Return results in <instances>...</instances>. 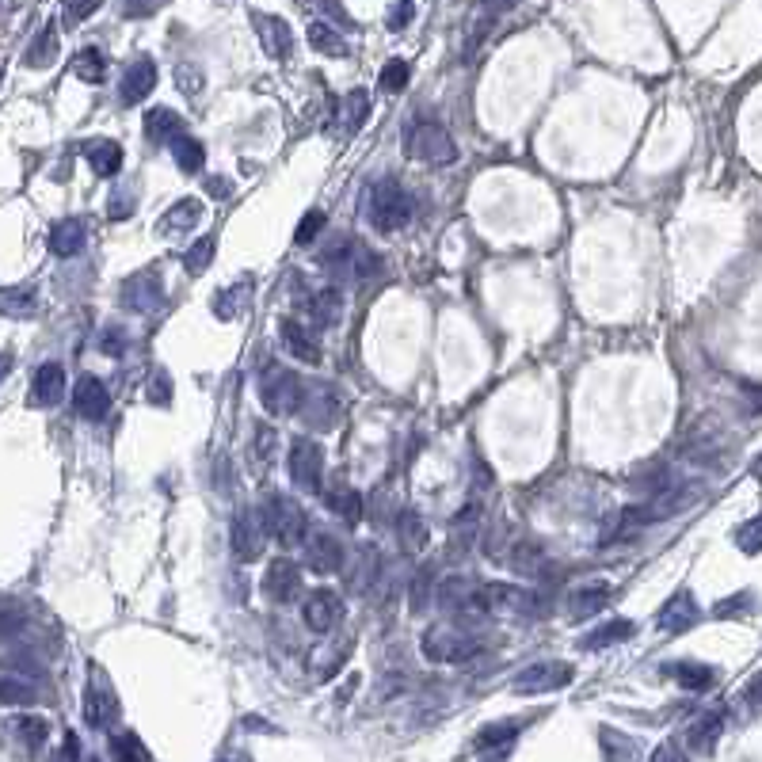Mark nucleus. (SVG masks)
Instances as JSON below:
<instances>
[{"mask_svg": "<svg viewBox=\"0 0 762 762\" xmlns=\"http://www.w3.org/2000/svg\"><path fill=\"white\" fill-rule=\"evenodd\" d=\"M275 442H279V431L263 423L260 431H256V446H252V454H256V462H267V458H271V450H275Z\"/></svg>", "mask_w": 762, "mask_h": 762, "instance_id": "8fccbe9b", "label": "nucleus"}, {"mask_svg": "<svg viewBox=\"0 0 762 762\" xmlns=\"http://www.w3.org/2000/svg\"><path fill=\"white\" fill-rule=\"evenodd\" d=\"M214 252H218V244H214V237H202V241H195L191 248H187V256H183V267H187V275H206L210 271V263H214Z\"/></svg>", "mask_w": 762, "mask_h": 762, "instance_id": "a19ab883", "label": "nucleus"}, {"mask_svg": "<svg viewBox=\"0 0 762 762\" xmlns=\"http://www.w3.org/2000/svg\"><path fill=\"white\" fill-rule=\"evenodd\" d=\"M61 393H65V370H61L58 362H42L39 370H35V378H31V404L35 408H50V404H58Z\"/></svg>", "mask_w": 762, "mask_h": 762, "instance_id": "412c9836", "label": "nucleus"}, {"mask_svg": "<svg viewBox=\"0 0 762 762\" xmlns=\"http://www.w3.org/2000/svg\"><path fill=\"white\" fill-rule=\"evenodd\" d=\"M84 721L88 728H107V724L119 717V702L111 698V690L103 686V690H84Z\"/></svg>", "mask_w": 762, "mask_h": 762, "instance_id": "c85d7f7f", "label": "nucleus"}, {"mask_svg": "<svg viewBox=\"0 0 762 762\" xmlns=\"http://www.w3.org/2000/svg\"><path fill=\"white\" fill-rule=\"evenodd\" d=\"M172 161H176L180 172L195 176V172H202V164H206V149H202L199 138H187V134H183V138L172 145Z\"/></svg>", "mask_w": 762, "mask_h": 762, "instance_id": "f704fd0d", "label": "nucleus"}, {"mask_svg": "<svg viewBox=\"0 0 762 762\" xmlns=\"http://www.w3.org/2000/svg\"><path fill=\"white\" fill-rule=\"evenodd\" d=\"M698 618H702V614H698V602L690 599L686 591H679V595L660 610V629H667V633H686V629L698 625Z\"/></svg>", "mask_w": 762, "mask_h": 762, "instance_id": "a878e982", "label": "nucleus"}, {"mask_svg": "<svg viewBox=\"0 0 762 762\" xmlns=\"http://www.w3.org/2000/svg\"><path fill=\"white\" fill-rule=\"evenodd\" d=\"M252 20H256L263 50H267L275 61H290V54H294V31L286 27V20H279V16H263V12H256Z\"/></svg>", "mask_w": 762, "mask_h": 762, "instance_id": "f3484780", "label": "nucleus"}, {"mask_svg": "<svg viewBox=\"0 0 762 762\" xmlns=\"http://www.w3.org/2000/svg\"><path fill=\"white\" fill-rule=\"evenodd\" d=\"M629 637H633V622H629V618H614V622L599 625V629L583 641V648H587V652H602V648H614V644L629 641Z\"/></svg>", "mask_w": 762, "mask_h": 762, "instance_id": "473e14b6", "label": "nucleus"}, {"mask_svg": "<svg viewBox=\"0 0 762 762\" xmlns=\"http://www.w3.org/2000/svg\"><path fill=\"white\" fill-rule=\"evenodd\" d=\"M122 301H126V309H134V313H157L164 301V286H161L157 267L138 271V275H130V279L122 282Z\"/></svg>", "mask_w": 762, "mask_h": 762, "instance_id": "9b49d317", "label": "nucleus"}, {"mask_svg": "<svg viewBox=\"0 0 762 762\" xmlns=\"http://www.w3.org/2000/svg\"><path fill=\"white\" fill-rule=\"evenodd\" d=\"M416 214V202L397 180H374L366 191V218L378 233H401Z\"/></svg>", "mask_w": 762, "mask_h": 762, "instance_id": "f03ea898", "label": "nucleus"}, {"mask_svg": "<svg viewBox=\"0 0 762 762\" xmlns=\"http://www.w3.org/2000/svg\"><path fill=\"white\" fill-rule=\"evenodd\" d=\"M736 545H740L747 557L762 553V515L759 519H751V522H743L740 530H736Z\"/></svg>", "mask_w": 762, "mask_h": 762, "instance_id": "de8ad7c7", "label": "nucleus"}, {"mask_svg": "<svg viewBox=\"0 0 762 762\" xmlns=\"http://www.w3.org/2000/svg\"><path fill=\"white\" fill-rule=\"evenodd\" d=\"M324 225H328V218H324V210H309L305 218L298 221V229H294V244L298 248H305V244H313L317 237L324 233Z\"/></svg>", "mask_w": 762, "mask_h": 762, "instance_id": "49530a36", "label": "nucleus"}, {"mask_svg": "<svg viewBox=\"0 0 762 762\" xmlns=\"http://www.w3.org/2000/svg\"><path fill=\"white\" fill-rule=\"evenodd\" d=\"M100 351L103 355H111V359H119L122 351H126V336H122V328H103Z\"/></svg>", "mask_w": 762, "mask_h": 762, "instance_id": "603ef678", "label": "nucleus"}, {"mask_svg": "<svg viewBox=\"0 0 762 762\" xmlns=\"http://www.w3.org/2000/svg\"><path fill=\"white\" fill-rule=\"evenodd\" d=\"M111 762H153V755L134 732H119L111 736Z\"/></svg>", "mask_w": 762, "mask_h": 762, "instance_id": "58836bf2", "label": "nucleus"}, {"mask_svg": "<svg viewBox=\"0 0 762 762\" xmlns=\"http://www.w3.org/2000/svg\"><path fill=\"white\" fill-rule=\"evenodd\" d=\"M100 12V4H65V20L69 23H81L88 16H96Z\"/></svg>", "mask_w": 762, "mask_h": 762, "instance_id": "13d9d810", "label": "nucleus"}, {"mask_svg": "<svg viewBox=\"0 0 762 762\" xmlns=\"http://www.w3.org/2000/svg\"><path fill=\"white\" fill-rule=\"evenodd\" d=\"M484 610H526L534 606V595L526 587H515V583H481L477 591Z\"/></svg>", "mask_w": 762, "mask_h": 762, "instance_id": "6ab92c4d", "label": "nucleus"}, {"mask_svg": "<svg viewBox=\"0 0 762 762\" xmlns=\"http://www.w3.org/2000/svg\"><path fill=\"white\" fill-rule=\"evenodd\" d=\"M73 73H77L81 81H88V84H100L103 77H107V58H103V50H96V46H84V50H77V58H73Z\"/></svg>", "mask_w": 762, "mask_h": 762, "instance_id": "e433bc0d", "label": "nucleus"}, {"mask_svg": "<svg viewBox=\"0 0 762 762\" xmlns=\"http://www.w3.org/2000/svg\"><path fill=\"white\" fill-rule=\"evenodd\" d=\"M305 39H309V46L317 50V54H328V58H347V42H343V35L336 31V27H328V23H309L305 27Z\"/></svg>", "mask_w": 762, "mask_h": 762, "instance_id": "7c9ffc66", "label": "nucleus"}, {"mask_svg": "<svg viewBox=\"0 0 762 762\" xmlns=\"http://www.w3.org/2000/svg\"><path fill=\"white\" fill-rule=\"evenodd\" d=\"M663 675H671L682 690H709V686H713V671H709L705 663H694V660L671 663V667H663Z\"/></svg>", "mask_w": 762, "mask_h": 762, "instance_id": "c756f323", "label": "nucleus"}, {"mask_svg": "<svg viewBox=\"0 0 762 762\" xmlns=\"http://www.w3.org/2000/svg\"><path fill=\"white\" fill-rule=\"evenodd\" d=\"M39 313V294L31 286H8L4 290V317H35Z\"/></svg>", "mask_w": 762, "mask_h": 762, "instance_id": "4c0bfd02", "label": "nucleus"}, {"mask_svg": "<svg viewBox=\"0 0 762 762\" xmlns=\"http://www.w3.org/2000/svg\"><path fill=\"white\" fill-rule=\"evenodd\" d=\"M721 728H724V713H705L702 721L690 728V747H694L698 755H709L717 736H721Z\"/></svg>", "mask_w": 762, "mask_h": 762, "instance_id": "c9c22d12", "label": "nucleus"}, {"mask_svg": "<svg viewBox=\"0 0 762 762\" xmlns=\"http://www.w3.org/2000/svg\"><path fill=\"white\" fill-rule=\"evenodd\" d=\"M305 313H309V321L317 324V328H332V324H340V317H343L340 286H324V290H317L313 298L305 301Z\"/></svg>", "mask_w": 762, "mask_h": 762, "instance_id": "5701e85b", "label": "nucleus"}, {"mask_svg": "<svg viewBox=\"0 0 762 762\" xmlns=\"http://www.w3.org/2000/svg\"><path fill=\"white\" fill-rule=\"evenodd\" d=\"M503 545H515V542H507V522L496 519L492 522V530L484 534V553H488L492 561H503Z\"/></svg>", "mask_w": 762, "mask_h": 762, "instance_id": "09e8293b", "label": "nucleus"}, {"mask_svg": "<svg viewBox=\"0 0 762 762\" xmlns=\"http://www.w3.org/2000/svg\"><path fill=\"white\" fill-rule=\"evenodd\" d=\"M153 88H157V61L153 58L130 61L119 81V103L122 107H138V103L149 100Z\"/></svg>", "mask_w": 762, "mask_h": 762, "instance_id": "ddd939ff", "label": "nucleus"}, {"mask_svg": "<svg viewBox=\"0 0 762 762\" xmlns=\"http://www.w3.org/2000/svg\"><path fill=\"white\" fill-rule=\"evenodd\" d=\"M366 115H370V96H366L362 88L347 92V96H343V126H347V134H355L362 122H366Z\"/></svg>", "mask_w": 762, "mask_h": 762, "instance_id": "79ce46f5", "label": "nucleus"}, {"mask_svg": "<svg viewBox=\"0 0 762 762\" xmlns=\"http://www.w3.org/2000/svg\"><path fill=\"white\" fill-rule=\"evenodd\" d=\"M397 534H401V545L408 553H420L423 545H427V522L416 511H404L401 519H397Z\"/></svg>", "mask_w": 762, "mask_h": 762, "instance_id": "ea45409f", "label": "nucleus"}, {"mask_svg": "<svg viewBox=\"0 0 762 762\" xmlns=\"http://www.w3.org/2000/svg\"><path fill=\"white\" fill-rule=\"evenodd\" d=\"M279 336H282V347H286L298 362H305V366H317V362H321V343H317V336H313L301 321L282 317Z\"/></svg>", "mask_w": 762, "mask_h": 762, "instance_id": "dca6fc26", "label": "nucleus"}, {"mask_svg": "<svg viewBox=\"0 0 762 762\" xmlns=\"http://www.w3.org/2000/svg\"><path fill=\"white\" fill-rule=\"evenodd\" d=\"M347 561V553H343V542L340 538H332L328 530H313L309 534V542H305V568L309 572H317V576H336Z\"/></svg>", "mask_w": 762, "mask_h": 762, "instance_id": "1a4fd4ad", "label": "nucleus"}, {"mask_svg": "<svg viewBox=\"0 0 762 762\" xmlns=\"http://www.w3.org/2000/svg\"><path fill=\"white\" fill-rule=\"evenodd\" d=\"M145 401L161 404V408L164 404H172V381H168V374H157V378H153V385L145 389Z\"/></svg>", "mask_w": 762, "mask_h": 762, "instance_id": "3c124183", "label": "nucleus"}, {"mask_svg": "<svg viewBox=\"0 0 762 762\" xmlns=\"http://www.w3.org/2000/svg\"><path fill=\"white\" fill-rule=\"evenodd\" d=\"M324 507H328L332 515H340L347 526H355V522L362 519V496L343 481H336L332 488H324Z\"/></svg>", "mask_w": 762, "mask_h": 762, "instance_id": "cd10ccee", "label": "nucleus"}, {"mask_svg": "<svg viewBox=\"0 0 762 762\" xmlns=\"http://www.w3.org/2000/svg\"><path fill=\"white\" fill-rule=\"evenodd\" d=\"M481 648L484 641L477 633L458 629V625H450V622L431 625V629L423 633V656L435 663H465V660H473Z\"/></svg>", "mask_w": 762, "mask_h": 762, "instance_id": "423d86ee", "label": "nucleus"}, {"mask_svg": "<svg viewBox=\"0 0 762 762\" xmlns=\"http://www.w3.org/2000/svg\"><path fill=\"white\" fill-rule=\"evenodd\" d=\"M416 16V8L412 4H397V8H389V31H404L408 23Z\"/></svg>", "mask_w": 762, "mask_h": 762, "instance_id": "6e6d98bb", "label": "nucleus"}, {"mask_svg": "<svg viewBox=\"0 0 762 762\" xmlns=\"http://www.w3.org/2000/svg\"><path fill=\"white\" fill-rule=\"evenodd\" d=\"M427 599H431V572H416V583H412V610H423Z\"/></svg>", "mask_w": 762, "mask_h": 762, "instance_id": "5fc2aeb1", "label": "nucleus"}, {"mask_svg": "<svg viewBox=\"0 0 762 762\" xmlns=\"http://www.w3.org/2000/svg\"><path fill=\"white\" fill-rule=\"evenodd\" d=\"M176 84H180L187 96H199V88H202L199 69H191V65H176Z\"/></svg>", "mask_w": 762, "mask_h": 762, "instance_id": "864d4df0", "label": "nucleus"}, {"mask_svg": "<svg viewBox=\"0 0 762 762\" xmlns=\"http://www.w3.org/2000/svg\"><path fill=\"white\" fill-rule=\"evenodd\" d=\"M652 762H686V759H682V751L675 747V743H663Z\"/></svg>", "mask_w": 762, "mask_h": 762, "instance_id": "052dcab7", "label": "nucleus"}, {"mask_svg": "<svg viewBox=\"0 0 762 762\" xmlns=\"http://www.w3.org/2000/svg\"><path fill=\"white\" fill-rule=\"evenodd\" d=\"M84 241H88V229H84V221L81 218H61L54 229H50V252L54 256H61V260H69V256H77L84 248Z\"/></svg>", "mask_w": 762, "mask_h": 762, "instance_id": "4be33fe9", "label": "nucleus"}, {"mask_svg": "<svg viewBox=\"0 0 762 762\" xmlns=\"http://www.w3.org/2000/svg\"><path fill=\"white\" fill-rule=\"evenodd\" d=\"M202 187H206V195H210V199H229V195H233V183L225 180V176H210Z\"/></svg>", "mask_w": 762, "mask_h": 762, "instance_id": "4d7b16f0", "label": "nucleus"}, {"mask_svg": "<svg viewBox=\"0 0 762 762\" xmlns=\"http://www.w3.org/2000/svg\"><path fill=\"white\" fill-rule=\"evenodd\" d=\"M507 564L515 568V572H538V564H542V549L534 542H519L511 553H507Z\"/></svg>", "mask_w": 762, "mask_h": 762, "instance_id": "a18cd8bd", "label": "nucleus"}, {"mask_svg": "<svg viewBox=\"0 0 762 762\" xmlns=\"http://www.w3.org/2000/svg\"><path fill=\"white\" fill-rule=\"evenodd\" d=\"M263 595L271 602H279V606H290V602L301 595V568L290 557H279V561L267 564V572H263Z\"/></svg>", "mask_w": 762, "mask_h": 762, "instance_id": "9d476101", "label": "nucleus"}, {"mask_svg": "<svg viewBox=\"0 0 762 762\" xmlns=\"http://www.w3.org/2000/svg\"><path fill=\"white\" fill-rule=\"evenodd\" d=\"M260 401L271 416H298L301 408L309 404V389L301 385V378L286 366H267L260 378Z\"/></svg>", "mask_w": 762, "mask_h": 762, "instance_id": "39448f33", "label": "nucleus"}, {"mask_svg": "<svg viewBox=\"0 0 762 762\" xmlns=\"http://www.w3.org/2000/svg\"><path fill=\"white\" fill-rule=\"evenodd\" d=\"M157 4H126V16H153Z\"/></svg>", "mask_w": 762, "mask_h": 762, "instance_id": "680f3d73", "label": "nucleus"}, {"mask_svg": "<svg viewBox=\"0 0 762 762\" xmlns=\"http://www.w3.org/2000/svg\"><path fill=\"white\" fill-rule=\"evenodd\" d=\"M751 698H755V702H762V682H755V686H751Z\"/></svg>", "mask_w": 762, "mask_h": 762, "instance_id": "0e129e2a", "label": "nucleus"}, {"mask_svg": "<svg viewBox=\"0 0 762 762\" xmlns=\"http://www.w3.org/2000/svg\"><path fill=\"white\" fill-rule=\"evenodd\" d=\"M317 263H321L328 275H340V279H355V282H370L381 275V256L374 248H366L362 241H355L351 233H340L332 241L324 244L317 252Z\"/></svg>", "mask_w": 762, "mask_h": 762, "instance_id": "f257e3e1", "label": "nucleus"}, {"mask_svg": "<svg viewBox=\"0 0 762 762\" xmlns=\"http://www.w3.org/2000/svg\"><path fill=\"white\" fill-rule=\"evenodd\" d=\"M747 397L755 401V408H762V389H747Z\"/></svg>", "mask_w": 762, "mask_h": 762, "instance_id": "e2e57ef3", "label": "nucleus"}, {"mask_svg": "<svg viewBox=\"0 0 762 762\" xmlns=\"http://www.w3.org/2000/svg\"><path fill=\"white\" fill-rule=\"evenodd\" d=\"M130 206H134V202H130V199H119V195H115V199H111V218H115V221H126L130 214H134Z\"/></svg>", "mask_w": 762, "mask_h": 762, "instance_id": "bf43d9fd", "label": "nucleus"}, {"mask_svg": "<svg viewBox=\"0 0 762 762\" xmlns=\"http://www.w3.org/2000/svg\"><path fill=\"white\" fill-rule=\"evenodd\" d=\"M408 77H412L408 61H404V58H393L389 65H385V69H381L378 88H381V92H389V96H397V92H404V88H408Z\"/></svg>", "mask_w": 762, "mask_h": 762, "instance_id": "37998d69", "label": "nucleus"}, {"mask_svg": "<svg viewBox=\"0 0 762 762\" xmlns=\"http://www.w3.org/2000/svg\"><path fill=\"white\" fill-rule=\"evenodd\" d=\"M286 465H290V481L298 484L301 492H321L324 488V450H321V442L294 439V446H290V462Z\"/></svg>", "mask_w": 762, "mask_h": 762, "instance_id": "6e6552de", "label": "nucleus"}, {"mask_svg": "<svg viewBox=\"0 0 762 762\" xmlns=\"http://www.w3.org/2000/svg\"><path fill=\"white\" fill-rule=\"evenodd\" d=\"M576 679V667L564 660H542V663H530L522 667L511 690L515 694H553V690H564L568 682Z\"/></svg>", "mask_w": 762, "mask_h": 762, "instance_id": "0eeeda50", "label": "nucleus"}, {"mask_svg": "<svg viewBox=\"0 0 762 762\" xmlns=\"http://www.w3.org/2000/svg\"><path fill=\"white\" fill-rule=\"evenodd\" d=\"M16 736L23 740L27 751H39L42 743L50 740V724L42 721V717H20L16 721Z\"/></svg>", "mask_w": 762, "mask_h": 762, "instance_id": "c03bdc74", "label": "nucleus"}, {"mask_svg": "<svg viewBox=\"0 0 762 762\" xmlns=\"http://www.w3.org/2000/svg\"><path fill=\"white\" fill-rule=\"evenodd\" d=\"M248 298H252V282H237V286L221 290L218 298H214V317H218V321L241 317V309L248 305Z\"/></svg>", "mask_w": 762, "mask_h": 762, "instance_id": "72a5a7b5", "label": "nucleus"}, {"mask_svg": "<svg viewBox=\"0 0 762 762\" xmlns=\"http://www.w3.org/2000/svg\"><path fill=\"white\" fill-rule=\"evenodd\" d=\"M404 153H408L412 161L442 168V164L458 161V141H454V134H450L442 122L408 119L404 122Z\"/></svg>", "mask_w": 762, "mask_h": 762, "instance_id": "7ed1b4c3", "label": "nucleus"}, {"mask_svg": "<svg viewBox=\"0 0 762 762\" xmlns=\"http://www.w3.org/2000/svg\"><path fill=\"white\" fill-rule=\"evenodd\" d=\"M610 587L606 583H587V587H576L572 595H568V618L572 622H583V618H591V614H599L602 606L610 602Z\"/></svg>", "mask_w": 762, "mask_h": 762, "instance_id": "393cba45", "label": "nucleus"}, {"mask_svg": "<svg viewBox=\"0 0 762 762\" xmlns=\"http://www.w3.org/2000/svg\"><path fill=\"white\" fill-rule=\"evenodd\" d=\"M81 153H84V161L92 164V172H96V176H119V168H122V145L119 141H107V138L84 141Z\"/></svg>", "mask_w": 762, "mask_h": 762, "instance_id": "b1692460", "label": "nucleus"}, {"mask_svg": "<svg viewBox=\"0 0 762 762\" xmlns=\"http://www.w3.org/2000/svg\"><path fill=\"white\" fill-rule=\"evenodd\" d=\"M301 618H305V625H309L313 633H332L343 618V599L332 587H317V591L305 599V606H301Z\"/></svg>", "mask_w": 762, "mask_h": 762, "instance_id": "f8f14e48", "label": "nucleus"}, {"mask_svg": "<svg viewBox=\"0 0 762 762\" xmlns=\"http://www.w3.org/2000/svg\"><path fill=\"white\" fill-rule=\"evenodd\" d=\"M54 58H58V31H54V23H46L39 35H35V42L27 46L23 61H27L31 69H46V65H54Z\"/></svg>", "mask_w": 762, "mask_h": 762, "instance_id": "2f4dec72", "label": "nucleus"}, {"mask_svg": "<svg viewBox=\"0 0 762 762\" xmlns=\"http://www.w3.org/2000/svg\"><path fill=\"white\" fill-rule=\"evenodd\" d=\"M263 542H267V526H263V515H260V511H241V515L233 519V553H237L244 564L260 561Z\"/></svg>", "mask_w": 762, "mask_h": 762, "instance_id": "4468645a", "label": "nucleus"}, {"mask_svg": "<svg viewBox=\"0 0 762 762\" xmlns=\"http://www.w3.org/2000/svg\"><path fill=\"white\" fill-rule=\"evenodd\" d=\"M145 138L157 141V145H176L183 138V119L172 107H153L145 115Z\"/></svg>", "mask_w": 762, "mask_h": 762, "instance_id": "bb28decb", "label": "nucleus"}, {"mask_svg": "<svg viewBox=\"0 0 762 762\" xmlns=\"http://www.w3.org/2000/svg\"><path fill=\"white\" fill-rule=\"evenodd\" d=\"M199 221H202V202L180 199L164 210V218L157 221V233H161V237H183V233H191Z\"/></svg>", "mask_w": 762, "mask_h": 762, "instance_id": "aec40b11", "label": "nucleus"}, {"mask_svg": "<svg viewBox=\"0 0 762 762\" xmlns=\"http://www.w3.org/2000/svg\"><path fill=\"white\" fill-rule=\"evenodd\" d=\"M73 408H77V416H84V420H103V416L111 412L107 385H103L100 378H92V374H84V378L73 385Z\"/></svg>", "mask_w": 762, "mask_h": 762, "instance_id": "2eb2a0df", "label": "nucleus"}, {"mask_svg": "<svg viewBox=\"0 0 762 762\" xmlns=\"http://www.w3.org/2000/svg\"><path fill=\"white\" fill-rule=\"evenodd\" d=\"M263 526H267V534L282 545V549H298V545L309 542V515H305V507L294 503L290 496H267L263 500Z\"/></svg>", "mask_w": 762, "mask_h": 762, "instance_id": "20e7f679", "label": "nucleus"}, {"mask_svg": "<svg viewBox=\"0 0 762 762\" xmlns=\"http://www.w3.org/2000/svg\"><path fill=\"white\" fill-rule=\"evenodd\" d=\"M519 740V724L515 721H496L481 728V736H477V751H481L488 762H503L507 759V751L515 747Z\"/></svg>", "mask_w": 762, "mask_h": 762, "instance_id": "a211bd4d", "label": "nucleus"}]
</instances>
